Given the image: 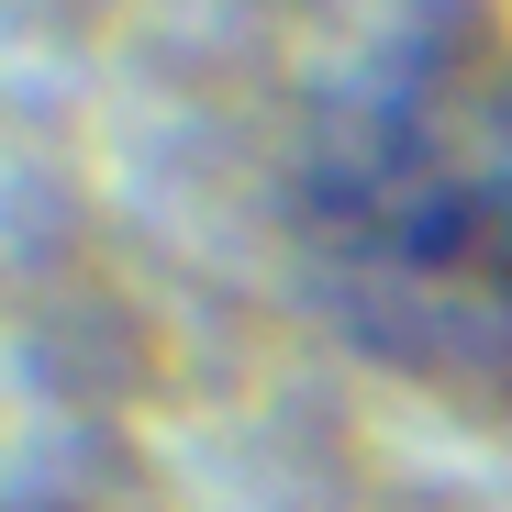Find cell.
Wrapping results in <instances>:
<instances>
[{"label":"cell","instance_id":"cell-1","mask_svg":"<svg viewBox=\"0 0 512 512\" xmlns=\"http://www.w3.org/2000/svg\"><path fill=\"white\" fill-rule=\"evenodd\" d=\"M301 256L357 357L512 435V23L446 12L334 101Z\"/></svg>","mask_w":512,"mask_h":512}]
</instances>
